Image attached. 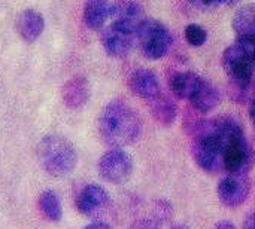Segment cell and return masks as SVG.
I'll return each instance as SVG.
<instances>
[{
    "instance_id": "obj_22",
    "label": "cell",
    "mask_w": 255,
    "mask_h": 229,
    "mask_svg": "<svg viewBox=\"0 0 255 229\" xmlns=\"http://www.w3.org/2000/svg\"><path fill=\"white\" fill-rule=\"evenodd\" d=\"M244 229H255V210L251 212L245 218V221H244Z\"/></svg>"
},
{
    "instance_id": "obj_27",
    "label": "cell",
    "mask_w": 255,
    "mask_h": 229,
    "mask_svg": "<svg viewBox=\"0 0 255 229\" xmlns=\"http://www.w3.org/2000/svg\"><path fill=\"white\" fill-rule=\"evenodd\" d=\"M172 229H190L188 227H185V225H176V227H173Z\"/></svg>"
},
{
    "instance_id": "obj_21",
    "label": "cell",
    "mask_w": 255,
    "mask_h": 229,
    "mask_svg": "<svg viewBox=\"0 0 255 229\" xmlns=\"http://www.w3.org/2000/svg\"><path fill=\"white\" fill-rule=\"evenodd\" d=\"M185 40L191 46L200 48L208 40V31L202 25H199V24H194V22L193 24H188L185 27Z\"/></svg>"
},
{
    "instance_id": "obj_2",
    "label": "cell",
    "mask_w": 255,
    "mask_h": 229,
    "mask_svg": "<svg viewBox=\"0 0 255 229\" xmlns=\"http://www.w3.org/2000/svg\"><path fill=\"white\" fill-rule=\"evenodd\" d=\"M255 42L238 40L223 54V66L233 88V97L242 101L253 83Z\"/></svg>"
},
{
    "instance_id": "obj_12",
    "label": "cell",
    "mask_w": 255,
    "mask_h": 229,
    "mask_svg": "<svg viewBox=\"0 0 255 229\" xmlns=\"http://www.w3.org/2000/svg\"><path fill=\"white\" fill-rule=\"evenodd\" d=\"M115 24L130 30H137L139 24L145 19L143 9L136 0H115L112 3V15Z\"/></svg>"
},
{
    "instance_id": "obj_14",
    "label": "cell",
    "mask_w": 255,
    "mask_h": 229,
    "mask_svg": "<svg viewBox=\"0 0 255 229\" xmlns=\"http://www.w3.org/2000/svg\"><path fill=\"white\" fill-rule=\"evenodd\" d=\"M63 101L70 109H79L87 104L91 95L90 83L85 77L76 76L70 80H67L61 91Z\"/></svg>"
},
{
    "instance_id": "obj_5",
    "label": "cell",
    "mask_w": 255,
    "mask_h": 229,
    "mask_svg": "<svg viewBox=\"0 0 255 229\" xmlns=\"http://www.w3.org/2000/svg\"><path fill=\"white\" fill-rule=\"evenodd\" d=\"M191 155L194 162L206 173L217 174L226 171L224 146L215 137V134H208L193 139Z\"/></svg>"
},
{
    "instance_id": "obj_13",
    "label": "cell",
    "mask_w": 255,
    "mask_h": 229,
    "mask_svg": "<svg viewBox=\"0 0 255 229\" xmlns=\"http://www.w3.org/2000/svg\"><path fill=\"white\" fill-rule=\"evenodd\" d=\"M220 100H221V94L218 88L208 79L200 77L199 85L196 86V91L193 92L188 101L197 112L206 115L211 113L220 104Z\"/></svg>"
},
{
    "instance_id": "obj_1",
    "label": "cell",
    "mask_w": 255,
    "mask_h": 229,
    "mask_svg": "<svg viewBox=\"0 0 255 229\" xmlns=\"http://www.w3.org/2000/svg\"><path fill=\"white\" fill-rule=\"evenodd\" d=\"M99 133L105 143L112 148H123L134 143L142 133L139 113L126 101H111L99 118Z\"/></svg>"
},
{
    "instance_id": "obj_18",
    "label": "cell",
    "mask_w": 255,
    "mask_h": 229,
    "mask_svg": "<svg viewBox=\"0 0 255 229\" xmlns=\"http://www.w3.org/2000/svg\"><path fill=\"white\" fill-rule=\"evenodd\" d=\"M202 76L194 72H178L170 77V91L179 100H190Z\"/></svg>"
},
{
    "instance_id": "obj_11",
    "label": "cell",
    "mask_w": 255,
    "mask_h": 229,
    "mask_svg": "<svg viewBox=\"0 0 255 229\" xmlns=\"http://www.w3.org/2000/svg\"><path fill=\"white\" fill-rule=\"evenodd\" d=\"M128 86L133 94L149 103L163 94L158 76L148 69H136L128 77Z\"/></svg>"
},
{
    "instance_id": "obj_8",
    "label": "cell",
    "mask_w": 255,
    "mask_h": 229,
    "mask_svg": "<svg viewBox=\"0 0 255 229\" xmlns=\"http://www.w3.org/2000/svg\"><path fill=\"white\" fill-rule=\"evenodd\" d=\"M100 40H102L103 49L106 51L109 57L126 58L134 46L136 31L112 22L106 28H102Z\"/></svg>"
},
{
    "instance_id": "obj_15",
    "label": "cell",
    "mask_w": 255,
    "mask_h": 229,
    "mask_svg": "<svg viewBox=\"0 0 255 229\" xmlns=\"http://www.w3.org/2000/svg\"><path fill=\"white\" fill-rule=\"evenodd\" d=\"M43 28V16L33 9H25L16 18V31L25 42H34L42 34Z\"/></svg>"
},
{
    "instance_id": "obj_20",
    "label": "cell",
    "mask_w": 255,
    "mask_h": 229,
    "mask_svg": "<svg viewBox=\"0 0 255 229\" xmlns=\"http://www.w3.org/2000/svg\"><path fill=\"white\" fill-rule=\"evenodd\" d=\"M39 209L42 212V215L52 221V222H58L61 219V204H60V200L58 197L51 192V191H46L40 195L39 198Z\"/></svg>"
},
{
    "instance_id": "obj_28",
    "label": "cell",
    "mask_w": 255,
    "mask_h": 229,
    "mask_svg": "<svg viewBox=\"0 0 255 229\" xmlns=\"http://www.w3.org/2000/svg\"><path fill=\"white\" fill-rule=\"evenodd\" d=\"M238 1H241V0H226L227 4H235V3H238Z\"/></svg>"
},
{
    "instance_id": "obj_23",
    "label": "cell",
    "mask_w": 255,
    "mask_h": 229,
    "mask_svg": "<svg viewBox=\"0 0 255 229\" xmlns=\"http://www.w3.org/2000/svg\"><path fill=\"white\" fill-rule=\"evenodd\" d=\"M214 229H238L232 222H229V221H221V222H218Z\"/></svg>"
},
{
    "instance_id": "obj_26",
    "label": "cell",
    "mask_w": 255,
    "mask_h": 229,
    "mask_svg": "<svg viewBox=\"0 0 255 229\" xmlns=\"http://www.w3.org/2000/svg\"><path fill=\"white\" fill-rule=\"evenodd\" d=\"M203 4H208V6H211V4H221V3H226V0H200Z\"/></svg>"
},
{
    "instance_id": "obj_19",
    "label": "cell",
    "mask_w": 255,
    "mask_h": 229,
    "mask_svg": "<svg viewBox=\"0 0 255 229\" xmlns=\"http://www.w3.org/2000/svg\"><path fill=\"white\" fill-rule=\"evenodd\" d=\"M151 113L154 119L163 125H172L176 119L178 115V106L175 104L173 100H170L167 95L161 94L151 103Z\"/></svg>"
},
{
    "instance_id": "obj_17",
    "label": "cell",
    "mask_w": 255,
    "mask_h": 229,
    "mask_svg": "<svg viewBox=\"0 0 255 229\" xmlns=\"http://www.w3.org/2000/svg\"><path fill=\"white\" fill-rule=\"evenodd\" d=\"M233 30L238 40L255 42V6L247 4L241 7L233 18Z\"/></svg>"
},
{
    "instance_id": "obj_9",
    "label": "cell",
    "mask_w": 255,
    "mask_h": 229,
    "mask_svg": "<svg viewBox=\"0 0 255 229\" xmlns=\"http://www.w3.org/2000/svg\"><path fill=\"white\" fill-rule=\"evenodd\" d=\"M250 191H251V185L248 176H241V174H227L218 183L217 188V194L221 204L230 209L242 206L248 200Z\"/></svg>"
},
{
    "instance_id": "obj_6",
    "label": "cell",
    "mask_w": 255,
    "mask_h": 229,
    "mask_svg": "<svg viewBox=\"0 0 255 229\" xmlns=\"http://www.w3.org/2000/svg\"><path fill=\"white\" fill-rule=\"evenodd\" d=\"M254 164L255 152L245 134H241L224 145V167L227 174L248 176Z\"/></svg>"
},
{
    "instance_id": "obj_10",
    "label": "cell",
    "mask_w": 255,
    "mask_h": 229,
    "mask_svg": "<svg viewBox=\"0 0 255 229\" xmlns=\"http://www.w3.org/2000/svg\"><path fill=\"white\" fill-rule=\"evenodd\" d=\"M76 206L82 215L88 218H97L109 207V194L99 185H88L79 192Z\"/></svg>"
},
{
    "instance_id": "obj_16",
    "label": "cell",
    "mask_w": 255,
    "mask_h": 229,
    "mask_svg": "<svg viewBox=\"0 0 255 229\" xmlns=\"http://www.w3.org/2000/svg\"><path fill=\"white\" fill-rule=\"evenodd\" d=\"M112 15V1L87 0L84 6V22L91 30H102Z\"/></svg>"
},
{
    "instance_id": "obj_29",
    "label": "cell",
    "mask_w": 255,
    "mask_h": 229,
    "mask_svg": "<svg viewBox=\"0 0 255 229\" xmlns=\"http://www.w3.org/2000/svg\"><path fill=\"white\" fill-rule=\"evenodd\" d=\"M254 66H255V52H254Z\"/></svg>"
},
{
    "instance_id": "obj_3",
    "label": "cell",
    "mask_w": 255,
    "mask_h": 229,
    "mask_svg": "<svg viewBox=\"0 0 255 229\" xmlns=\"http://www.w3.org/2000/svg\"><path fill=\"white\" fill-rule=\"evenodd\" d=\"M37 159L46 173L61 177L75 168L78 156L73 145L64 137L46 136L37 145Z\"/></svg>"
},
{
    "instance_id": "obj_25",
    "label": "cell",
    "mask_w": 255,
    "mask_h": 229,
    "mask_svg": "<svg viewBox=\"0 0 255 229\" xmlns=\"http://www.w3.org/2000/svg\"><path fill=\"white\" fill-rule=\"evenodd\" d=\"M250 118H251V122H253L255 128V98L254 101L251 103V107H250Z\"/></svg>"
},
{
    "instance_id": "obj_24",
    "label": "cell",
    "mask_w": 255,
    "mask_h": 229,
    "mask_svg": "<svg viewBox=\"0 0 255 229\" xmlns=\"http://www.w3.org/2000/svg\"><path fill=\"white\" fill-rule=\"evenodd\" d=\"M85 229H112L109 225H106V224H102V222H94V224H91V225H88V227H85Z\"/></svg>"
},
{
    "instance_id": "obj_4",
    "label": "cell",
    "mask_w": 255,
    "mask_h": 229,
    "mask_svg": "<svg viewBox=\"0 0 255 229\" xmlns=\"http://www.w3.org/2000/svg\"><path fill=\"white\" fill-rule=\"evenodd\" d=\"M136 40L142 49V54L148 60H161L169 54L173 46V36L170 30L155 18H145L137 30Z\"/></svg>"
},
{
    "instance_id": "obj_7",
    "label": "cell",
    "mask_w": 255,
    "mask_h": 229,
    "mask_svg": "<svg viewBox=\"0 0 255 229\" xmlns=\"http://www.w3.org/2000/svg\"><path fill=\"white\" fill-rule=\"evenodd\" d=\"M131 171H133V159L121 148H114L112 151L106 152L99 161L100 176L111 183L126 182L131 176Z\"/></svg>"
}]
</instances>
